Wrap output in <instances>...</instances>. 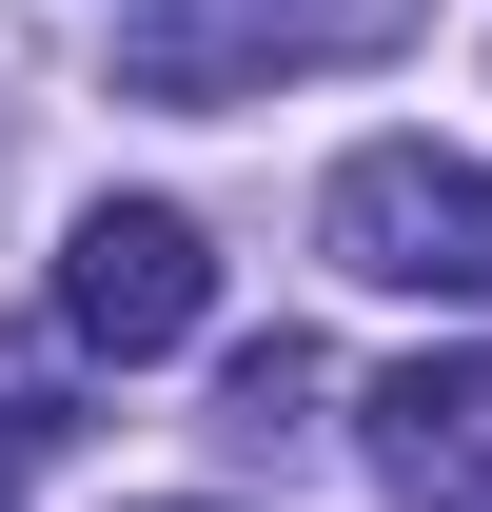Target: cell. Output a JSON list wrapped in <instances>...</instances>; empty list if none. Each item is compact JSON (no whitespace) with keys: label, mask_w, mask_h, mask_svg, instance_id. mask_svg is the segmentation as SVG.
I'll list each match as a JSON object with an SVG mask.
<instances>
[{"label":"cell","mask_w":492,"mask_h":512,"mask_svg":"<svg viewBox=\"0 0 492 512\" xmlns=\"http://www.w3.org/2000/svg\"><path fill=\"white\" fill-rule=\"evenodd\" d=\"M315 237H335V276H374V296H453V316H492V178H473V158H433V138L335 158Z\"/></svg>","instance_id":"6da1fadb"},{"label":"cell","mask_w":492,"mask_h":512,"mask_svg":"<svg viewBox=\"0 0 492 512\" xmlns=\"http://www.w3.org/2000/svg\"><path fill=\"white\" fill-rule=\"evenodd\" d=\"M414 20L433 0H178V20L119 40V99H256V79H296V60H374Z\"/></svg>","instance_id":"7a4b0ae2"},{"label":"cell","mask_w":492,"mask_h":512,"mask_svg":"<svg viewBox=\"0 0 492 512\" xmlns=\"http://www.w3.org/2000/svg\"><path fill=\"white\" fill-rule=\"evenodd\" d=\"M197 316H217V256H197L178 197H99V217L60 237V335L79 355H178Z\"/></svg>","instance_id":"3957f363"},{"label":"cell","mask_w":492,"mask_h":512,"mask_svg":"<svg viewBox=\"0 0 492 512\" xmlns=\"http://www.w3.org/2000/svg\"><path fill=\"white\" fill-rule=\"evenodd\" d=\"M374 473L414 512L492 493V355H414V375H374Z\"/></svg>","instance_id":"277c9868"},{"label":"cell","mask_w":492,"mask_h":512,"mask_svg":"<svg viewBox=\"0 0 492 512\" xmlns=\"http://www.w3.org/2000/svg\"><path fill=\"white\" fill-rule=\"evenodd\" d=\"M79 434V394H60V335H0V473L20 453H60Z\"/></svg>","instance_id":"5b68a950"},{"label":"cell","mask_w":492,"mask_h":512,"mask_svg":"<svg viewBox=\"0 0 492 512\" xmlns=\"http://www.w3.org/2000/svg\"><path fill=\"white\" fill-rule=\"evenodd\" d=\"M315 394H335V375H315V335H256L237 375H217V414H237V434H296Z\"/></svg>","instance_id":"8992f818"},{"label":"cell","mask_w":492,"mask_h":512,"mask_svg":"<svg viewBox=\"0 0 492 512\" xmlns=\"http://www.w3.org/2000/svg\"><path fill=\"white\" fill-rule=\"evenodd\" d=\"M138 512H217V493H138Z\"/></svg>","instance_id":"52a82bcc"},{"label":"cell","mask_w":492,"mask_h":512,"mask_svg":"<svg viewBox=\"0 0 492 512\" xmlns=\"http://www.w3.org/2000/svg\"><path fill=\"white\" fill-rule=\"evenodd\" d=\"M453 512H492V493H453Z\"/></svg>","instance_id":"ba28073f"}]
</instances>
